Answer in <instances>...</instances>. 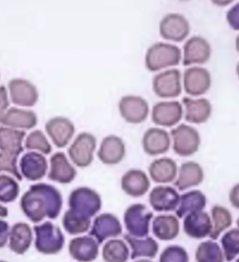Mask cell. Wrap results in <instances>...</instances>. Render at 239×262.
I'll return each instance as SVG.
<instances>
[{"label":"cell","instance_id":"obj_30","mask_svg":"<svg viewBox=\"0 0 239 262\" xmlns=\"http://www.w3.org/2000/svg\"><path fill=\"white\" fill-rule=\"evenodd\" d=\"M152 229L153 234L159 240H174L180 233L179 220L173 214H160L153 220Z\"/></svg>","mask_w":239,"mask_h":262},{"label":"cell","instance_id":"obj_31","mask_svg":"<svg viewBox=\"0 0 239 262\" xmlns=\"http://www.w3.org/2000/svg\"><path fill=\"white\" fill-rule=\"evenodd\" d=\"M26 131L9 127H0V151L20 156L24 151L22 145Z\"/></svg>","mask_w":239,"mask_h":262},{"label":"cell","instance_id":"obj_46","mask_svg":"<svg viewBox=\"0 0 239 262\" xmlns=\"http://www.w3.org/2000/svg\"><path fill=\"white\" fill-rule=\"evenodd\" d=\"M229 199L231 206L239 210V183L234 185L231 189Z\"/></svg>","mask_w":239,"mask_h":262},{"label":"cell","instance_id":"obj_39","mask_svg":"<svg viewBox=\"0 0 239 262\" xmlns=\"http://www.w3.org/2000/svg\"><path fill=\"white\" fill-rule=\"evenodd\" d=\"M25 147L28 150L37 151L43 155H50L53 150L46 136L40 130H33L27 136Z\"/></svg>","mask_w":239,"mask_h":262},{"label":"cell","instance_id":"obj_28","mask_svg":"<svg viewBox=\"0 0 239 262\" xmlns=\"http://www.w3.org/2000/svg\"><path fill=\"white\" fill-rule=\"evenodd\" d=\"M182 102L185 106V119L187 122L201 124L209 119L212 105L206 98L193 100L188 97H184Z\"/></svg>","mask_w":239,"mask_h":262},{"label":"cell","instance_id":"obj_44","mask_svg":"<svg viewBox=\"0 0 239 262\" xmlns=\"http://www.w3.org/2000/svg\"><path fill=\"white\" fill-rule=\"evenodd\" d=\"M9 107L8 92L5 86H0V123L3 121L4 117Z\"/></svg>","mask_w":239,"mask_h":262},{"label":"cell","instance_id":"obj_33","mask_svg":"<svg viewBox=\"0 0 239 262\" xmlns=\"http://www.w3.org/2000/svg\"><path fill=\"white\" fill-rule=\"evenodd\" d=\"M124 239L132 250L131 259L139 257L155 258L159 251V244L151 237L138 238L129 234H125Z\"/></svg>","mask_w":239,"mask_h":262},{"label":"cell","instance_id":"obj_15","mask_svg":"<svg viewBox=\"0 0 239 262\" xmlns=\"http://www.w3.org/2000/svg\"><path fill=\"white\" fill-rule=\"evenodd\" d=\"M11 102L22 107H32L39 100V93L33 83L25 79L15 78L8 84Z\"/></svg>","mask_w":239,"mask_h":262},{"label":"cell","instance_id":"obj_10","mask_svg":"<svg viewBox=\"0 0 239 262\" xmlns=\"http://www.w3.org/2000/svg\"><path fill=\"white\" fill-rule=\"evenodd\" d=\"M118 108L123 119L132 124L143 123L149 117V102L141 96H123L119 100Z\"/></svg>","mask_w":239,"mask_h":262},{"label":"cell","instance_id":"obj_23","mask_svg":"<svg viewBox=\"0 0 239 262\" xmlns=\"http://www.w3.org/2000/svg\"><path fill=\"white\" fill-rule=\"evenodd\" d=\"M99 246L92 236L83 235L71 239L68 250L70 256L78 262H92L98 257Z\"/></svg>","mask_w":239,"mask_h":262},{"label":"cell","instance_id":"obj_18","mask_svg":"<svg viewBox=\"0 0 239 262\" xmlns=\"http://www.w3.org/2000/svg\"><path fill=\"white\" fill-rule=\"evenodd\" d=\"M180 197L175 188L170 186H157L151 190L149 203L156 212H172L177 209Z\"/></svg>","mask_w":239,"mask_h":262},{"label":"cell","instance_id":"obj_20","mask_svg":"<svg viewBox=\"0 0 239 262\" xmlns=\"http://www.w3.org/2000/svg\"><path fill=\"white\" fill-rule=\"evenodd\" d=\"M211 56V47L204 38L194 36L186 41L183 47V64H204Z\"/></svg>","mask_w":239,"mask_h":262},{"label":"cell","instance_id":"obj_52","mask_svg":"<svg viewBox=\"0 0 239 262\" xmlns=\"http://www.w3.org/2000/svg\"><path fill=\"white\" fill-rule=\"evenodd\" d=\"M236 262H239V258H238V259H236Z\"/></svg>","mask_w":239,"mask_h":262},{"label":"cell","instance_id":"obj_27","mask_svg":"<svg viewBox=\"0 0 239 262\" xmlns=\"http://www.w3.org/2000/svg\"><path fill=\"white\" fill-rule=\"evenodd\" d=\"M204 174L202 167L194 161L183 163L178 170V176L174 185L179 191L196 187L202 183Z\"/></svg>","mask_w":239,"mask_h":262},{"label":"cell","instance_id":"obj_51","mask_svg":"<svg viewBox=\"0 0 239 262\" xmlns=\"http://www.w3.org/2000/svg\"><path fill=\"white\" fill-rule=\"evenodd\" d=\"M236 225H237V226H238V227L239 229V217H238V219H237V220H236Z\"/></svg>","mask_w":239,"mask_h":262},{"label":"cell","instance_id":"obj_36","mask_svg":"<svg viewBox=\"0 0 239 262\" xmlns=\"http://www.w3.org/2000/svg\"><path fill=\"white\" fill-rule=\"evenodd\" d=\"M211 217L212 229L209 237L216 241L223 231L232 225V216L225 207L215 206L211 209Z\"/></svg>","mask_w":239,"mask_h":262},{"label":"cell","instance_id":"obj_4","mask_svg":"<svg viewBox=\"0 0 239 262\" xmlns=\"http://www.w3.org/2000/svg\"><path fill=\"white\" fill-rule=\"evenodd\" d=\"M68 205L73 211L91 219L101 210L102 201L95 190L81 187L74 189L70 193Z\"/></svg>","mask_w":239,"mask_h":262},{"label":"cell","instance_id":"obj_24","mask_svg":"<svg viewBox=\"0 0 239 262\" xmlns=\"http://www.w3.org/2000/svg\"><path fill=\"white\" fill-rule=\"evenodd\" d=\"M212 229L209 214L204 211L193 212L185 216L183 231L191 238L202 239L209 236Z\"/></svg>","mask_w":239,"mask_h":262},{"label":"cell","instance_id":"obj_29","mask_svg":"<svg viewBox=\"0 0 239 262\" xmlns=\"http://www.w3.org/2000/svg\"><path fill=\"white\" fill-rule=\"evenodd\" d=\"M37 123V116L33 111L13 107L7 110L2 124L9 128L23 130V129L30 130L35 128Z\"/></svg>","mask_w":239,"mask_h":262},{"label":"cell","instance_id":"obj_2","mask_svg":"<svg viewBox=\"0 0 239 262\" xmlns=\"http://www.w3.org/2000/svg\"><path fill=\"white\" fill-rule=\"evenodd\" d=\"M35 246L39 253L54 255L62 251L65 238L60 228L50 221L34 226Z\"/></svg>","mask_w":239,"mask_h":262},{"label":"cell","instance_id":"obj_19","mask_svg":"<svg viewBox=\"0 0 239 262\" xmlns=\"http://www.w3.org/2000/svg\"><path fill=\"white\" fill-rule=\"evenodd\" d=\"M126 147L122 138L110 135L105 137L100 144L98 157L102 163L109 166L117 165L124 159Z\"/></svg>","mask_w":239,"mask_h":262},{"label":"cell","instance_id":"obj_11","mask_svg":"<svg viewBox=\"0 0 239 262\" xmlns=\"http://www.w3.org/2000/svg\"><path fill=\"white\" fill-rule=\"evenodd\" d=\"M19 170L22 178L31 182L42 180L49 170V163L45 156L37 151L24 154L19 163Z\"/></svg>","mask_w":239,"mask_h":262},{"label":"cell","instance_id":"obj_47","mask_svg":"<svg viewBox=\"0 0 239 262\" xmlns=\"http://www.w3.org/2000/svg\"><path fill=\"white\" fill-rule=\"evenodd\" d=\"M9 215V210L7 207L3 206V204H0V218L3 219L8 217Z\"/></svg>","mask_w":239,"mask_h":262},{"label":"cell","instance_id":"obj_34","mask_svg":"<svg viewBox=\"0 0 239 262\" xmlns=\"http://www.w3.org/2000/svg\"><path fill=\"white\" fill-rule=\"evenodd\" d=\"M130 249L121 239H111L106 242L102 249V258L105 262H128Z\"/></svg>","mask_w":239,"mask_h":262},{"label":"cell","instance_id":"obj_22","mask_svg":"<svg viewBox=\"0 0 239 262\" xmlns=\"http://www.w3.org/2000/svg\"><path fill=\"white\" fill-rule=\"evenodd\" d=\"M121 188L129 196L139 198L149 191L151 181L144 170L131 169L125 172L121 178Z\"/></svg>","mask_w":239,"mask_h":262},{"label":"cell","instance_id":"obj_6","mask_svg":"<svg viewBox=\"0 0 239 262\" xmlns=\"http://www.w3.org/2000/svg\"><path fill=\"white\" fill-rule=\"evenodd\" d=\"M174 153L182 157H190L199 150L201 138L198 131L189 125L182 123L171 130Z\"/></svg>","mask_w":239,"mask_h":262},{"label":"cell","instance_id":"obj_42","mask_svg":"<svg viewBox=\"0 0 239 262\" xmlns=\"http://www.w3.org/2000/svg\"><path fill=\"white\" fill-rule=\"evenodd\" d=\"M189 255L183 247L174 245L166 247L159 256V262H189Z\"/></svg>","mask_w":239,"mask_h":262},{"label":"cell","instance_id":"obj_1","mask_svg":"<svg viewBox=\"0 0 239 262\" xmlns=\"http://www.w3.org/2000/svg\"><path fill=\"white\" fill-rule=\"evenodd\" d=\"M63 199L56 187L46 183L30 186L22 195L20 210L32 223L38 224L45 218L55 220L62 211Z\"/></svg>","mask_w":239,"mask_h":262},{"label":"cell","instance_id":"obj_48","mask_svg":"<svg viewBox=\"0 0 239 262\" xmlns=\"http://www.w3.org/2000/svg\"><path fill=\"white\" fill-rule=\"evenodd\" d=\"M134 262H154V261H152V260H151V259H141L136 260V261H134Z\"/></svg>","mask_w":239,"mask_h":262},{"label":"cell","instance_id":"obj_9","mask_svg":"<svg viewBox=\"0 0 239 262\" xmlns=\"http://www.w3.org/2000/svg\"><path fill=\"white\" fill-rule=\"evenodd\" d=\"M153 89L156 96L162 98H174L182 92L181 73L179 70L173 68L155 76Z\"/></svg>","mask_w":239,"mask_h":262},{"label":"cell","instance_id":"obj_45","mask_svg":"<svg viewBox=\"0 0 239 262\" xmlns=\"http://www.w3.org/2000/svg\"><path fill=\"white\" fill-rule=\"evenodd\" d=\"M11 227L8 222L0 218V249L8 244Z\"/></svg>","mask_w":239,"mask_h":262},{"label":"cell","instance_id":"obj_12","mask_svg":"<svg viewBox=\"0 0 239 262\" xmlns=\"http://www.w3.org/2000/svg\"><path fill=\"white\" fill-rule=\"evenodd\" d=\"M122 233L123 227L118 218L113 214L103 213L94 219L89 235L100 245L107 239L116 238Z\"/></svg>","mask_w":239,"mask_h":262},{"label":"cell","instance_id":"obj_38","mask_svg":"<svg viewBox=\"0 0 239 262\" xmlns=\"http://www.w3.org/2000/svg\"><path fill=\"white\" fill-rule=\"evenodd\" d=\"M18 180L9 174H0V204L14 202L20 195Z\"/></svg>","mask_w":239,"mask_h":262},{"label":"cell","instance_id":"obj_13","mask_svg":"<svg viewBox=\"0 0 239 262\" xmlns=\"http://www.w3.org/2000/svg\"><path fill=\"white\" fill-rule=\"evenodd\" d=\"M45 130L53 145L58 148H64L69 145L76 132L74 123L63 117L49 119L45 123Z\"/></svg>","mask_w":239,"mask_h":262},{"label":"cell","instance_id":"obj_53","mask_svg":"<svg viewBox=\"0 0 239 262\" xmlns=\"http://www.w3.org/2000/svg\"><path fill=\"white\" fill-rule=\"evenodd\" d=\"M0 262H7V261H3V260H0Z\"/></svg>","mask_w":239,"mask_h":262},{"label":"cell","instance_id":"obj_14","mask_svg":"<svg viewBox=\"0 0 239 262\" xmlns=\"http://www.w3.org/2000/svg\"><path fill=\"white\" fill-rule=\"evenodd\" d=\"M183 115V106L179 102L161 101L153 106L151 119L157 126L170 128L179 123Z\"/></svg>","mask_w":239,"mask_h":262},{"label":"cell","instance_id":"obj_25","mask_svg":"<svg viewBox=\"0 0 239 262\" xmlns=\"http://www.w3.org/2000/svg\"><path fill=\"white\" fill-rule=\"evenodd\" d=\"M33 229L26 222H17L11 227L9 248L13 253L22 255L28 251L33 241Z\"/></svg>","mask_w":239,"mask_h":262},{"label":"cell","instance_id":"obj_21","mask_svg":"<svg viewBox=\"0 0 239 262\" xmlns=\"http://www.w3.org/2000/svg\"><path fill=\"white\" fill-rule=\"evenodd\" d=\"M171 137L164 129L150 128L144 133L142 147L146 155L155 157L168 152L170 149Z\"/></svg>","mask_w":239,"mask_h":262},{"label":"cell","instance_id":"obj_7","mask_svg":"<svg viewBox=\"0 0 239 262\" xmlns=\"http://www.w3.org/2000/svg\"><path fill=\"white\" fill-rule=\"evenodd\" d=\"M97 139L88 132L78 135L68 149V155L72 163L79 168H87L94 161Z\"/></svg>","mask_w":239,"mask_h":262},{"label":"cell","instance_id":"obj_37","mask_svg":"<svg viewBox=\"0 0 239 262\" xmlns=\"http://www.w3.org/2000/svg\"><path fill=\"white\" fill-rule=\"evenodd\" d=\"M195 259L197 262H224L225 257L223 250L217 243L207 241L202 242L197 247Z\"/></svg>","mask_w":239,"mask_h":262},{"label":"cell","instance_id":"obj_50","mask_svg":"<svg viewBox=\"0 0 239 262\" xmlns=\"http://www.w3.org/2000/svg\"><path fill=\"white\" fill-rule=\"evenodd\" d=\"M236 74H237V75H238V77L239 78V62H238V64H237V66H236Z\"/></svg>","mask_w":239,"mask_h":262},{"label":"cell","instance_id":"obj_40","mask_svg":"<svg viewBox=\"0 0 239 262\" xmlns=\"http://www.w3.org/2000/svg\"><path fill=\"white\" fill-rule=\"evenodd\" d=\"M221 242L226 261H232L239 254V229L227 231L222 237Z\"/></svg>","mask_w":239,"mask_h":262},{"label":"cell","instance_id":"obj_49","mask_svg":"<svg viewBox=\"0 0 239 262\" xmlns=\"http://www.w3.org/2000/svg\"><path fill=\"white\" fill-rule=\"evenodd\" d=\"M236 48L237 51L239 53V35L237 36L236 39Z\"/></svg>","mask_w":239,"mask_h":262},{"label":"cell","instance_id":"obj_3","mask_svg":"<svg viewBox=\"0 0 239 262\" xmlns=\"http://www.w3.org/2000/svg\"><path fill=\"white\" fill-rule=\"evenodd\" d=\"M182 58L179 47L172 43L157 42L151 46L145 56V66L151 72H157L178 66Z\"/></svg>","mask_w":239,"mask_h":262},{"label":"cell","instance_id":"obj_35","mask_svg":"<svg viewBox=\"0 0 239 262\" xmlns=\"http://www.w3.org/2000/svg\"><path fill=\"white\" fill-rule=\"evenodd\" d=\"M91 219L81 215L69 209L64 214L62 225L66 233L70 235L82 234L90 230Z\"/></svg>","mask_w":239,"mask_h":262},{"label":"cell","instance_id":"obj_43","mask_svg":"<svg viewBox=\"0 0 239 262\" xmlns=\"http://www.w3.org/2000/svg\"><path fill=\"white\" fill-rule=\"evenodd\" d=\"M226 18L233 30H239V3L227 11Z\"/></svg>","mask_w":239,"mask_h":262},{"label":"cell","instance_id":"obj_41","mask_svg":"<svg viewBox=\"0 0 239 262\" xmlns=\"http://www.w3.org/2000/svg\"><path fill=\"white\" fill-rule=\"evenodd\" d=\"M18 156L0 151V174L7 172L18 181H22V177L18 166Z\"/></svg>","mask_w":239,"mask_h":262},{"label":"cell","instance_id":"obj_8","mask_svg":"<svg viewBox=\"0 0 239 262\" xmlns=\"http://www.w3.org/2000/svg\"><path fill=\"white\" fill-rule=\"evenodd\" d=\"M159 31L163 39L181 42L189 35L190 26L183 15L172 13L163 17L159 23Z\"/></svg>","mask_w":239,"mask_h":262},{"label":"cell","instance_id":"obj_32","mask_svg":"<svg viewBox=\"0 0 239 262\" xmlns=\"http://www.w3.org/2000/svg\"><path fill=\"white\" fill-rule=\"evenodd\" d=\"M206 195L199 190H193L183 193L180 197L179 204L176 210V215L182 219L193 212L203 211L206 206Z\"/></svg>","mask_w":239,"mask_h":262},{"label":"cell","instance_id":"obj_17","mask_svg":"<svg viewBox=\"0 0 239 262\" xmlns=\"http://www.w3.org/2000/svg\"><path fill=\"white\" fill-rule=\"evenodd\" d=\"M77 176V170L69 162L65 154L58 151L51 156L48 173V178L51 181L68 185L75 180Z\"/></svg>","mask_w":239,"mask_h":262},{"label":"cell","instance_id":"obj_26","mask_svg":"<svg viewBox=\"0 0 239 262\" xmlns=\"http://www.w3.org/2000/svg\"><path fill=\"white\" fill-rule=\"evenodd\" d=\"M177 163L174 159L162 157L150 164L149 172L151 180L157 184L172 183L178 176Z\"/></svg>","mask_w":239,"mask_h":262},{"label":"cell","instance_id":"obj_16","mask_svg":"<svg viewBox=\"0 0 239 262\" xmlns=\"http://www.w3.org/2000/svg\"><path fill=\"white\" fill-rule=\"evenodd\" d=\"M211 86V76L206 68H187L183 75V86L186 94L197 97L206 94Z\"/></svg>","mask_w":239,"mask_h":262},{"label":"cell","instance_id":"obj_5","mask_svg":"<svg viewBox=\"0 0 239 262\" xmlns=\"http://www.w3.org/2000/svg\"><path fill=\"white\" fill-rule=\"evenodd\" d=\"M153 217V212L150 211L145 205H131L126 209L123 216L125 227L128 234L138 238L147 237Z\"/></svg>","mask_w":239,"mask_h":262}]
</instances>
